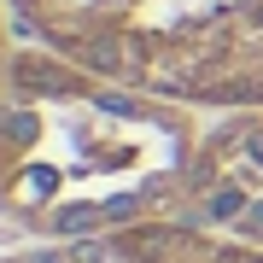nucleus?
<instances>
[{
  "label": "nucleus",
  "instance_id": "obj_1",
  "mask_svg": "<svg viewBox=\"0 0 263 263\" xmlns=\"http://www.w3.org/2000/svg\"><path fill=\"white\" fill-rule=\"evenodd\" d=\"M105 222V205H70V211H59V234H88V228H100Z\"/></svg>",
  "mask_w": 263,
  "mask_h": 263
},
{
  "label": "nucleus",
  "instance_id": "obj_2",
  "mask_svg": "<svg viewBox=\"0 0 263 263\" xmlns=\"http://www.w3.org/2000/svg\"><path fill=\"white\" fill-rule=\"evenodd\" d=\"M35 129H41L35 111H6L0 117V135H6V141H35Z\"/></svg>",
  "mask_w": 263,
  "mask_h": 263
},
{
  "label": "nucleus",
  "instance_id": "obj_3",
  "mask_svg": "<svg viewBox=\"0 0 263 263\" xmlns=\"http://www.w3.org/2000/svg\"><path fill=\"white\" fill-rule=\"evenodd\" d=\"M240 211H246L240 187H216V193H211V216H216V222H228V216H240Z\"/></svg>",
  "mask_w": 263,
  "mask_h": 263
},
{
  "label": "nucleus",
  "instance_id": "obj_4",
  "mask_svg": "<svg viewBox=\"0 0 263 263\" xmlns=\"http://www.w3.org/2000/svg\"><path fill=\"white\" fill-rule=\"evenodd\" d=\"M135 211H141V205H135V199L129 193H123V199H111V205H105V216H111V222H129V216Z\"/></svg>",
  "mask_w": 263,
  "mask_h": 263
},
{
  "label": "nucleus",
  "instance_id": "obj_5",
  "mask_svg": "<svg viewBox=\"0 0 263 263\" xmlns=\"http://www.w3.org/2000/svg\"><path fill=\"white\" fill-rule=\"evenodd\" d=\"M29 263H76V252H35Z\"/></svg>",
  "mask_w": 263,
  "mask_h": 263
},
{
  "label": "nucleus",
  "instance_id": "obj_6",
  "mask_svg": "<svg viewBox=\"0 0 263 263\" xmlns=\"http://www.w3.org/2000/svg\"><path fill=\"white\" fill-rule=\"evenodd\" d=\"M246 222H252V234H263V205H252V216H246Z\"/></svg>",
  "mask_w": 263,
  "mask_h": 263
},
{
  "label": "nucleus",
  "instance_id": "obj_7",
  "mask_svg": "<svg viewBox=\"0 0 263 263\" xmlns=\"http://www.w3.org/2000/svg\"><path fill=\"white\" fill-rule=\"evenodd\" d=\"M252 158H257V164H263V135H257V141H252Z\"/></svg>",
  "mask_w": 263,
  "mask_h": 263
}]
</instances>
